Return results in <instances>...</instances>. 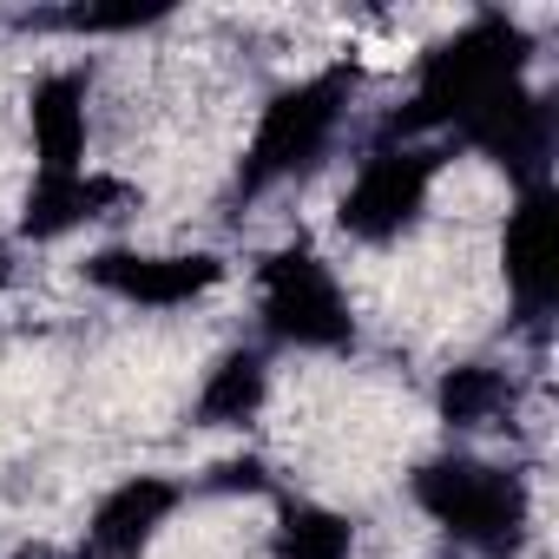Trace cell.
Listing matches in <instances>:
<instances>
[{"instance_id":"obj_1","label":"cell","mask_w":559,"mask_h":559,"mask_svg":"<svg viewBox=\"0 0 559 559\" xmlns=\"http://www.w3.org/2000/svg\"><path fill=\"white\" fill-rule=\"evenodd\" d=\"M507 86H520V34H513L500 14H487V21H474L467 34H454V40L428 60V73H421L408 112H395L389 132H428V126H454V132H461V126H467L474 112H487Z\"/></svg>"},{"instance_id":"obj_11","label":"cell","mask_w":559,"mask_h":559,"mask_svg":"<svg viewBox=\"0 0 559 559\" xmlns=\"http://www.w3.org/2000/svg\"><path fill=\"white\" fill-rule=\"evenodd\" d=\"M257 402H263V356H257V349H237V356H224V362L211 369V382H204V395H198V415L224 428V421H243Z\"/></svg>"},{"instance_id":"obj_13","label":"cell","mask_w":559,"mask_h":559,"mask_svg":"<svg viewBox=\"0 0 559 559\" xmlns=\"http://www.w3.org/2000/svg\"><path fill=\"white\" fill-rule=\"evenodd\" d=\"M500 402H507V382H500L493 369H454V376L441 382V415H448L454 428H480Z\"/></svg>"},{"instance_id":"obj_8","label":"cell","mask_w":559,"mask_h":559,"mask_svg":"<svg viewBox=\"0 0 559 559\" xmlns=\"http://www.w3.org/2000/svg\"><path fill=\"white\" fill-rule=\"evenodd\" d=\"M171 507H178V487L158 480V474H139V480L112 487L99 500V513H93V552L99 559H139Z\"/></svg>"},{"instance_id":"obj_4","label":"cell","mask_w":559,"mask_h":559,"mask_svg":"<svg viewBox=\"0 0 559 559\" xmlns=\"http://www.w3.org/2000/svg\"><path fill=\"white\" fill-rule=\"evenodd\" d=\"M263 330L297 349H343L349 343V304L336 290L330 263L310 250H284L263 270Z\"/></svg>"},{"instance_id":"obj_9","label":"cell","mask_w":559,"mask_h":559,"mask_svg":"<svg viewBox=\"0 0 559 559\" xmlns=\"http://www.w3.org/2000/svg\"><path fill=\"white\" fill-rule=\"evenodd\" d=\"M34 145H40V171L67 178L86 158V80L80 73H53L34 86Z\"/></svg>"},{"instance_id":"obj_7","label":"cell","mask_w":559,"mask_h":559,"mask_svg":"<svg viewBox=\"0 0 559 559\" xmlns=\"http://www.w3.org/2000/svg\"><path fill=\"white\" fill-rule=\"evenodd\" d=\"M86 276L99 290H112V297H126V304H152V310H171V304H191V297H204L217 276H224V263L217 257H139V250H99L93 263H86Z\"/></svg>"},{"instance_id":"obj_6","label":"cell","mask_w":559,"mask_h":559,"mask_svg":"<svg viewBox=\"0 0 559 559\" xmlns=\"http://www.w3.org/2000/svg\"><path fill=\"white\" fill-rule=\"evenodd\" d=\"M435 171H441V152H382V158H369L362 178H356L349 198H343V230H356V237H369V243L395 237V230L421 211Z\"/></svg>"},{"instance_id":"obj_2","label":"cell","mask_w":559,"mask_h":559,"mask_svg":"<svg viewBox=\"0 0 559 559\" xmlns=\"http://www.w3.org/2000/svg\"><path fill=\"white\" fill-rule=\"evenodd\" d=\"M415 500L467 546L480 552H507L526 526V493L513 474L487 467V461H428L415 474Z\"/></svg>"},{"instance_id":"obj_14","label":"cell","mask_w":559,"mask_h":559,"mask_svg":"<svg viewBox=\"0 0 559 559\" xmlns=\"http://www.w3.org/2000/svg\"><path fill=\"white\" fill-rule=\"evenodd\" d=\"M0 284H8V243H0Z\"/></svg>"},{"instance_id":"obj_5","label":"cell","mask_w":559,"mask_h":559,"mask_svg":"<svg viewBox=\"0 0 559 559\" xmlns=\"http://www.w3.org/2000/svg\"><path fill=\"white\" fill-rule=\"evenodd\" d=\"M500 257H507V290H513L520 317H546L559 297V198H552V185L520 191Z\"/></svg>"},{"instance_id":"obj_10","label":"cell","mask_w":559,"mask_h":559,"mask_svg":"<svg viewBox=\"0 0 559 559\" xmlns=\"http://www.w3.org/2000/svg\"><path fill=\"white\" fill-rule=\"evenodd\" d=\"M106 198H112L106 178H86V171L53 178V171H40L34 198H27V237H60V230H73L80 217H93Z\"/></svg>"},{"instance_id":"obj_12","label":"cell","mask_w":559,"mask_h":559,"mask_svg":"<svg viewBox=\"0 0 559 559\" xmlns=\"http://www.w3.org/2000/svg\"><path fill=\"white\" fill-rule=\"evenodd\" d=\"M276 559H349V520L323 507H290L276 526Z\"/></svg>"},{"instance_id":"obj_3","label":"cell","mask_w":559,"mask_h":559,"mask_svg":"<svg viewBox=\"0 0 559 559\" xmlns=\"http://www.w3.org/2000/svg\"><path fill=\"white\" fill-rule=\"evenodd\" d=\"M343 99H349V73H323V80L284 93V99L263 112L237 185H243V191H263V185H276V178L304 171V165L330 145V132H336V119H343Z\"/></svg>"}]
</instances>
